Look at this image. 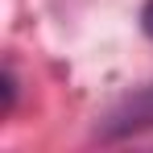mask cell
<instances>
[{
	"label": "cell",
	"mask_w": 153,
	"mask_h": 153,
	"mask_svg": "<svg viewBox=\"0 0 153 153\" xmlns=\"http://www.w3.org/2000/svg\"><path fill=\"white\" fill-rule=\"evenodd\" d=\"M145 29H149V33H153V0H149V4H145Z\"/></svg>",
	"instance_id": "6da1fadb"
}]
</instances>
